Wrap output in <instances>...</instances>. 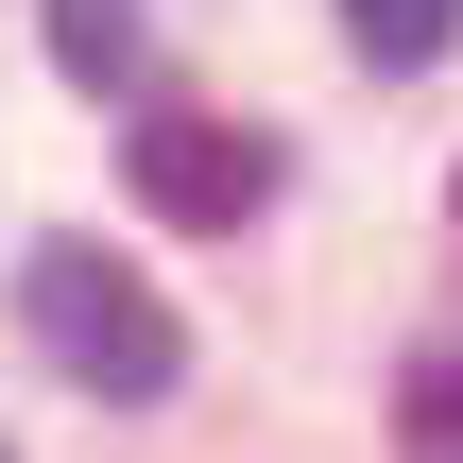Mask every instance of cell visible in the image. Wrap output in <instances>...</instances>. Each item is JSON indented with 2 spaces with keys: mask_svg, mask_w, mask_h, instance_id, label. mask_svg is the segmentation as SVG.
I'll return each mask as SVG.
<instances>
[{
  "mask_svg": "<svg viewBox=\"0 0 463 463\" xmlns=\"http://www.w3.org/2000/svg\"><path fill=\"white\" fill-rule=\"evenodd\" d=\"M52 52L103 86V69H137V17H120V0H52Z\"/></svg>",
  "mask_w": 463,
  "mask_h": 463,
  "instance_id": "obj_4",
  "label": "cell"
},
{
  "mask_svg": "<svg viewBox=\"0 0 463 463\" xmlns=\"http://www.w3.org/2000/svg\"><path fill=\"white\" fill-rule=\"evenodd\" d=\"M344 34H361L378 69H430V52L463 34V0H344Z\"/></svg>",
  "mask_w": 463,
  "mask_h": 463,
  "instance_id": "obj_3",
  "label": "cell"
},
{
  "mask_svg": "<svg viewBox=\"0 0 463 463\" xmlns=\"http://www.w3.org/2000/svg\"><path fill=\"white\" fill-rule=\"evenodd\" d=\"M395 412H412V447H463V344L412 361V395H395Z\"/></svg>",
  "mask_w": 463,
  "mask_h": 463,
  "instance_id": "obj_5",
  "label": "cell"
},
{
  "mask_svg": "<svg viewBox=\"0 0 463 463\" xmlns=\"http://www.w3.org/2000/svg\"><path fill=\"white\" fill-rule=\"evenodd\" d=\"M17 326H34L103 412H155V395L189 378V309H172L137 258H103V241H34V258H17Z\"/></svg>",
  "mask_w": 463,
  "mask_h": 463,
  "instance_id": "obj_1",
  "label": "cell"
},
{
  "mask_svg": "<svg viewBox=\"0 0 463 463\" xmlns=\"http://www.w3.org/2000/svg\"><path fill=\"white\" fill-rule=\"evenodd\" d=\"M120 172H137L155 223H206V241H241V223L275 206V137H258V120H206V103H137Z\"/></svg>",
  "mask_w": 463,
  "mask_h": 463,
  "instance_id": "obj_2",
  "label": "cell"
}]
</instances>
